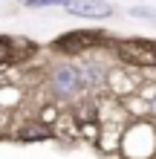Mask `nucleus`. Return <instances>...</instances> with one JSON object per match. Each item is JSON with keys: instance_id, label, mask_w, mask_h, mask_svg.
<instances>
[{"instance_id": "obj_1", "label": "nucleus", "mask_w": 156, "mask_h": 159, "mask_svg": "<svg viewBox=\"0 0 156 159\" xmlns=\"http://www.w3.org/2000/svg\"><path fill=\"white\" fill-rule=\"evenodd\" d=\"M116 55L133 67H156V41H145V38H124L113 43Z\"/></svg>"}, {"instance_id": "obj_2", "label": "nucleus", "mask_w": 156, "mask_h": 159, "mask_svg": "<svg viewBox=\"0 0 156 159\" xmlns=\"http://www.w3.org/2000/svg\"><path fill=\"white\" fill-rule=\"evenodd\" d=\"M98 41H101L98 29H75V32H67L61 38H55V49L64 55H78V52H87L93 46H98Z\"/></svg>"}, {"instance_id": "obj_3", "label": "nucleus", "mask_w": 156, "mask_h": 159, "mask_svg": "<svg viewBox=\"0 0 156 159\" xmlns=\"http://www.w3.org/2000/svg\"><path fill=\"white\" fill-rule=\"evenodd\" d=\"M81 84H84L81 81V70H75V67H55L52 70L49 87L58 98H72L81 90Z\"/></svg>"}, {"instance_id": "obj_4", "label": "nucleus", "mask_w": 156, "mask_h": 159, "mask_svg": "<svg viewBox=\"0 0 156 159\" xmlns=\"http://www.w3.org/2000/svg\"><path fill=\"white\" fill-rule=\"evenodd\" d=\"M67 12L75 15V17H110L113 6L104 3V0H69Z\"/></svg>"}, {"instance_id": "obj_5", "label": "nucleus", "mask_w": 156, "mask_h": 159, "mask_svg": "<svg viewBox=\"0 0 156 159\" xmlns=\"http://www.w3.org/2000/svg\"><path fill=\"white\" fill-rule=\"evenodd\" d=\"M17 136H20L23 142H35V139H47V136H49V127H47V125H26V127H23V130H20Z\"/></svg>"}, {"instance_id": "obj_6", "label": "nucleus", "mask_w": 156, "mask_h": 159, "mask_svg": "<svg viewBox=\"0 0 156 159\" xmlns=\"http://www.w3.org/2000/svg\"><path fill=\"white\" fill-rule=\"evenodd\" d=\"M15 61V41L12 38H0V67Z\"/></svg>"}, {"instance_id": "obj_7", "label": "nucleus", "mask_w": 156, "mask_h": 159, "mask_svg": "<svg viewBox=\"0 0 156 159\" xmlns=\"http://www.w3.org/2000/svg\"><path fill=\"white\" fill-rule=\"evenodd\" d=\"M58 3L67 6L69 0H26V9H43V6H58Z\"/></svg>"}, {"instance_id": "obj_8", "label": "nucleus", "mask_w": 156, "mask_h": 159, "mask_svg": "<svg viewBox=\"0 0 156 159\" xmlns=\"http://www.w3.org/2000/svg\"><path fill=\"white\" fill-rule=\"evenodd\" d=\"M130 15H133V17H148V20H156V9H145V6H133Z\"/></svg>"}, {"instance_id": "obj_9", "label": "nucleus", "mask_w": 156, "mask_h": 159, "mask_svg": "<svg viewBox=\"0 0 156 159\" xmlns=\"http://www.w3.org/2000/svg\"><path fill=\"white\" fill-rule=\"evenodd\" d=\"M153 116H156V98H153Z\"/></svg>"}]
</instances>
